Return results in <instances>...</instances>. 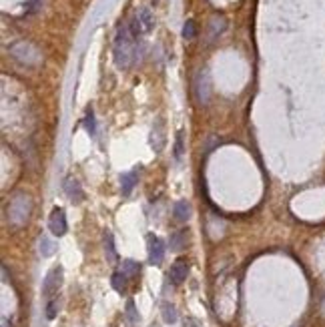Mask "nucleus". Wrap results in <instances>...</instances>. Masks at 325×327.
Returning a JSON list of instances; mask_svg holds the SVG:
<instances>
[{
    "mask_svg": "<svg viewBox=\"0 0 325 327\" xmlns=\"http://www.w3.org/2000/svg\"><path fill=\"white\" fill-rule=\"evenodd\" d=\"M134 48H137V38L130 34L129 26H123L115 38V61L121 68H127L134 61Z\"/></svg>",
    "mask_w": 325,
    "mask_h": 327,
    "instance_id": "obj_1",
    "label": "nucleus"
},
{
    "mask_svg": "<svg viewBox=\"0 0 325 327\" xmlns=\"http://www.w3.org/2000/svg\"><path fill=\"white\" fill-rule=\"evenodd\" d=\"M31 211H33V203H31V197L22 195H14L10 199V205H8V219L12 225L16 227H22L29 217H31Z\"/></svg>",
    "mask_w": 325,
    "mask_h": 327,
    "instance_id": "obj_2",
    "label": "nucleus"
},
{
    "mask_svg": "<svg viewBox=\"0 0 325 327\" xmlns=\"http://www.w3.org/2000/svg\"><path fill=\"white\" fill-rule=\"evenodd\" d=\"M10 54H12L18 63H22V65L26 66H36L40 65V61H42V54L38 52V48L33 46L31 42H24V40L12 44V46H10Z\"/></svg>",
    "mask_w": 325,
    "mask_h": 327,
    "instance_id": "obj_3",
    "label": "nucleus"
},
{
    "mask_svg": "<svg viewBox=\"0 0 325 327\" xmlns=\"http://www.w3.org/2000/svg\"><path fill=\"white\" fill-rule=\"evenodd\" d=\"M61 283H63V267L57 265V267H52V269L46 273V277H44L42 295H44V297H52V295L59 291Z\"/></svg>",
    "mask_w": 325,
    "mask_h": 327,
    "instance_id": "obj_4",
    "label": "nucleus"
},
{
    "mask_svg": "<svg viewBox=\"0 0 325 327\" xmlns=\"http://www.w3.org/2000/svg\"><path fill=\"white\" fill-rule=\"evenodd\" d=\"M147 247H149V263L151 265H161L165 259V243L153 233L147 235Z\"/></svg>",
    "mask_w": 325,
    "mask_h": 327,
    "instance_id": "obj_5",
    "label": "nucleus"
},
{
    "mask_svg": "<svg viewBox=\"0 0 325 327\" xmlns=\"http://www.w3.org/2000/svg\"><path fill=\"white\" fill-rule=\"evenodd\" d=\"M48 229H50L52 235H57V237L65 235L66 229H68V225H66V215L61 207H55V209H52L50 219H48Z\"/></svg>",
    "mask_w": 325,
    "mask_h": 327,
    "instance_id": "obj_6",
    "label": "nucleus"
},
{
    "mask_svg": "<svg viewBox=\"0 0 325 327\" xmlns=\"http://www.w3.org/2000/svg\"><path fill=\"white\" fill-rule=\"evenodd\" d=\"M187 275H189V263L185 259H179V261L173 263V267L169 271V279H171L173 285H181L187 279Z\"/></svg>",
    "mask_w": 325,
    "mask_h": 327,
    "instance_id": "obj_7",
    "label": "nucleus"
},
{
    "mask_svg": "<svg viewBox=\"0 0 325 327\" xmlns=\"http://www.w3.org/2000/svg\"><path fill=\"white\" fill-rule=\"evenodd\" d=\"M65 193L66 197L70 199V201H74V203H80L83 199H85V193H83V187H80V183L74 179V177H66L65 181Z\"/></svg>",
    "mask_w": 325,
    "mask_h": 327,
    "instance_id": "obj_8",
    "label": "nucleus"
},
{
    "mask_svg": "<svg viewBox=\"0 0 325 327\" xmlns=\"http://www.w3.org/2000/svg\"><path fill=\"white\" fill-rule=\"evenodd\" d=\"M104 255H106V261L111 265H115L119 255H117V249H115V239H113V233L111 231H104Z\"/></svg>",
    "mask_w": 325,
    "mask_h": 327,
    "instance_id": "obj_9",
    "label": "nucleus"
},
{
    "mask_svg": "<svg viewBox=\"0 0 325 327\" xmlns=\"http://www.w3.org/2000/svg\"><path fill=\"white\" fill-rule=\"evenodd\" d=\"M137 181H139V173L137 171H129V173L121 175V191H123V195H130L132 193Z\"/></svg>",
    "mask_w": 325,
    "mask_h": 327,
    "instance_id": "obj_10",
    "label": "nucleus"
},
{
    "mask_svg": "<svg viewBox=\"0 0 325 327\" xmlns=\"http://www.w3.org/2000/svg\"><path fill=\"white\" fill-rule=\"evenodd\" d=\"M173 215H175V219H177V221H187V219H189V215H191V207H189V203H187V201H179V203H175V207H173Z\"/></svg>",
    "mask_w": 325,
    "mask_h": 327,
    "instance_id": "obj_11",
    "label": "nucleus"
},
{
    "mask_svg": "<svg viewBox=\"0 0 325 327\" xmlns=\"http://www.w3.org/2000/svg\"><path fill=\"white\" fill-rule=\"evenodd\" d=\"M185 245H187V233L185 231H179L171 237V249L173 251H181Z\"/></svg>",
    "mask_w": 325,
    "mask_h": 327,
    "instance_id": "obj_12",
    "label": "nucleus"
},
{
    "mask_svg": "<svg viewBox=\"0 0 325 327\" xmlns=\"http://www.w3.org/2000/svg\"><path fill=\"white\" fill-rule=\"evenodd\" d=\"M55 251H57V243L50 241L46 235H42V237H40V253H42L44 257H50Z\"/></svg>",
    "mask_w": 325,
    "mask_h": 327,
    "instance_id": "obj_13",
    "label": "nucleus"
},
{
    "mask_svg": "<svg viewBox=\"0 0 325 327\" xmlns=\"http://www.w3.org/2000/svg\"><path fill=\"white\" fill-rule=\"evenodd\" d=\"M123 273H125L127 277H137V275L141 273V265L137 261H132V259H125V261H123Z\"/></svg>",
    "mask_w": 325,
    "mask_h": 327,
    "instance_id": "obj_14",
    "label": "nucleus"
},
{
    "mask_svg": "<svg viewBox=\"0 0 325 327\" xmlns=\"http://www.w3.org/2000/svg\"><path fill=\"white\" fill-rule=\"evenodd\" d=\"M161 313H163V319H165L167 323H175V321H177V309H175L171 303H163Z\"/></svg>",
    "mask_w": 325,
    "mask_h": 327,
    "instance_id": "obj_15",
    "label": "nucleus"
},
{
    "mask_svg": "<svg viewBox=\"0 0 325 327\" xmlns=\"http://www.w3.org/2000/svg\"><path fill=\"white\" fill-rule=\"evenodd\" d=\"M127 279H129V277H127V275L121 271V273H115V275H113L111 283H113V287H115L117 291H121V293H123V291L127 289Z\"/></svg>",
    "mask_w": 325,
    "mask_h": 327,
    "instance_id": "obj_16",
    "label": "nucleus"
},
{
    "mask_svg": "<svg viewBox=\"0 0 325 327\" xmlns=\"http://www.w3.org/2000/svg\"><path fill=\"white\" fill-rule=\"evenodd\" d=\"M44 313H46V319H55L57 317V313H59V297H50L48 299Z\"/></svg>",
    "mask_w": 325,
    "mask_h": 327,
    "instance_id": "obj_17",
    "label": "nucleus"
},
{
    "mask_svg": "<svg viewBox=\"0 0 325 327\" xmlns=\"http://www.w3.org/2000/svg\"><path fill=\"white\" fill-rule=\"evenodd\" d=\"M127 319H129L130 327H134L137 325V321H139V311H137V307H134V301H132V299L127 301Z\"/></svg>",
    "mask_w": 325,
    "mask_h": 327,
    "instance_id": "obj_18",
    "label": "nucleus"
},
{
    "mask_svg": "<svg viewBox=\"0 0 325 327\" xmlns=\"http://www.w3.org/2000/svg\"><path fill=\"white\" fill-rule=\"evenodd\" d=\"M183 151H185V147H183V131H179L177 132V141H175V159L177 161H181Z\"/></svg>",
    "mask_w": 325,
    "mask_h": 327,
    "instance_id": "obj_19",
    "label": "nucleus"
},
{
    "mask_svg": "<svg viewBox=\"0 0 325 327\" xmlns=\"http://www.w3.org/2000/svg\"><path fill=\"white\" fill-rule=\"evenodd\" d=\"M195 34H197L195 22H193V20H187V22H185V26H183V36L191 40V38H195Z\"/></svg>",
    "mask_w": 325,
    "mask_h": 327,
    "instance_id": "obj_20",
    "label": "nucleus"
},
{
    "mask_svg": "<svg viewBox=\"0 0 325 327\" xmlns=\"http://www.w3.org/2000/svg\"><path fill=\"white\" fill-rule=\"evenodd\" d=\"M85 125H87V131L91 132V134H95V115H93V108H89V113H87V121H85Z\"/></svg>",
    "mask_w": 325,
    "mask_h": 327,
    "instance_id": "obj_21",
    "label": "nucleus"
},
{
    "mask_svg": "<svg viewBox=\"0 0 325 327\" xmlns=\"http://www.w3.org/2000/svg\"><path fill=\"white\" fill-rule=\"evenodd\" d=\"M185 327H199V321L193 319V317H189V319L185 321Z\"/></svg>",
    "mask_w": 325,
    "mask_h": 327,
    "instance_id": "obj_22",
    "label": "nucleus"
},
{
    "mask_svg": "<svg viewBox=\"0 0 325 327\" xmlns=\"http://www.w3.org/2000/svg\"><path fill=\"white\" fill-rule=\"evenodd\" d=\"M2 327H12V323H10L8 317H2Z\"/></svg>",
    "mask_w": 325,
    "mask_h": 327,
    "instance_id": "obj_23",
    "label": "nucleus"
},
{
    "mask_svg": "<svg viewBox=\"0 0 325 327\" xmlns=\"http://www.w3.org/2000/svg\"><path fill=\"white\" fill-rule=\"evenodd\" d=\"M149 327H159V325H157V323H151V325H149Z\"/></svg>",
    "mask_w": 325,
    "mask_h": 327,
    "instance_id": "obj_24",
    "label": "nucleus"
}]
</instances>
